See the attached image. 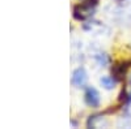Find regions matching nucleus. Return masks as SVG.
<instances>
[{
	"label": "nucleus",
	"mask_w": 131,
	"mask_h": 129,
	"mask_svg": "<svg viewBox=\"0 0 131 129\" xmlns=\"http://www.w3.org/2000/svg\"><path fill=\"white\" fill-rule=\"evenodd\" d=\"M98 0H84V2L79 5H76L73 9V17L76 20L84 21L86 18H89L91 16H93L94 8L97 5Z\"/></svg>",
	"instance_id": "1"
},
{
	"label": "nucleus",
	"mask_w": 131,
	"mask_h": 129,
	"mask_svg": "<svg viewBox=\"0 0 131 129\" xmlns=\"http://www.w3.org/2000/svg\"><path fill=\"white\" fill-rule=\"evenodd\" d=\"M86 81H88V74H86V70L83 67L73 70L71 82L75 88H84L86 85Z\"/></svg>",
	"instance_id": "2"
},
{
	"label": "nucleus",
	"mask_w": 131,
	"mask_h": 129,
	"mask_svg": "<svg viewBox=\"0 0 131 129\" xmlns=\"http://www.w3.org/2000/svg\"><path fill=\"white\" fill-rule=\"evenodd\" d=\"M84 99H85V103L89 107H93V108L100 106V102H101L100 94H98V91L94 88H92V86L86 88L85 94H84Z\"/></svg>",
	"instance_id": "3"
},
{
	"label": "nucleus",
	"mask_w": 131,
	"mask_h": 129,
	"mask_svg": "<svg viewBox=\"0 0 131 129\" xmlns=\"http://www.w3.org/2000/svg\"><path fill=\"white\" fill-rule=\"evenodd\" d=\"M128 65L127 63H119V64H115L112 69V73H113V77L115 80H122L126 74V70H127Z\"/></svg>",
	"instance_id": "4"
},
{
	"label": "nucleus",
	"mask_w": 131,
	"mask_h": 129,
	"mask_svg": "<svg viewBox=\"0 0 131 129\" xmlns=\"http://www.w3.org/2000/svg\"><path fill=\"white\" fill-rule=\"evenodd\" d=\"M102 125H107V121H104L102 115H93L86 121V126L88 128H101Z\"/></svg>",
	"instance_id": "5"
},
{
	"label": "nucleus",
	"mask_w": 131,
	"mask_h": 129,
	"mask_svg": "<svg viewBox=\"0 0 131 129\" xmlns=\"http://www.w3.org/2000/svg\"><path fill=\"white\" fill-rule=\"evenodd\" d=\"M100 82H101V85L104 86L106 90H112V89L115 88L117 80L114 77H110V76H104V77H101Z\"/></svg>",
	"instance_id": "6"
},
{
	"label": "nucleus",
	"mask_w": 131,
	"mask_h": 129,
	"mask_svg": "<svg viewBox=\"0 0 131 129\" xmlns=\"http://www.w3.org/2000/svg\"><path fill=\"white\" fill-rule=\"evenodd\" d=\"M97 60H98V63H100L101 65H104V67L106 65L107 61H109V59H107L106 55H102V56H101V55H98V56H97Z\"/></svg>",
	"instance_id": "7"
}]
</instances>
